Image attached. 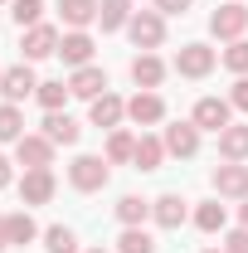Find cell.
I'll list each match as a JSON object with an SVG mask.
<instances>
[{"instance_id": "obj_18", "label": "cell", "mask_w": 248, "mask_h": 253, "mask_svg": "<svg viewBox=\"0 0 248 253\" xmlns=\"http://www.w3.org/2000/svg\"><path fill=\"white\" fill-rule=\"evenodd\" d=\"M44 136L54 146H78L83 141V122L68 117V112H44Z\"/></svg>"}, {"instance_id": "obj_42", "label": "cell", "mask_w": 248, "mask_h": 253, "mask_svg": "<svg viewBox=\"0 0 248 253\" xmlns=\"http://www.w3.org/2000/svg\"><path fill=\"white\" fill-rule=\"evenodd\" d=\"M0 73H5V68H0Z\"/></svg>"}, {"instance_id": "obj_6", "label": "cell", "mask_w": 248, "mask_h": 253, "mask_svg": "<svg viewBox=\"0 0 248 253\" xmlns=\"http://www.w3.org/2000/svg\"><path fill=\"white\" fill-rule=\"evenodd\" d=\"M54 141L44 136V131H25L20 141H15V166H25V170H54Z\"/></svg>"}, {"instance_id": "obj_25", "label": "cell", "mask_w": 248, "mask_h": 253, "mask_svg": "<svg viewBox=\"0 0 248 253\" xmlns=\"http://www.w3.org/2000/svg\"><path fill=\"white\" fill-rule=\"evenodd\" d=\"M39 239H44V229L34 224V214L30 210H15V214H10V249H30Z\"/></svg>"}, {"instance_id": "obj_24", "label": "cell", "mask_w": 248, "mask_h": 253, "mask_svg": "<svg viewBox=\"0 0 248 253\" xmlns=\"http://www.w3.org/2000/svg\"><path fill=\"white\" fill-rule=\"evenodd\" d=\"M219 156L224 161H248V122H229L219 131Z\"/></svg>"}, {"instance_id": "obj_1", "label": "cell", "mask_w": 248, "mask_h": 253, "mask_svg": "<svg viewBox=\"0 0 248 253\" xmlns=\"http://www.w3.org/2000/svg\"><path fill=\"white\" fill-rule=\"evenodd\" d=\"M107 180H112V161L107 156H73L68 161V185L78 190V195H97V190H107Z\"/></svg>"}, {"instance_id": "obj_19", "label": "cell", "mask_w": 248, "mask_h": 253, "mask_svg": "<svg viewBox=\"0 0 248 253\" xmlns=\"http://www.w3.org/2000/svg\"><path fill=\"white\" fill-rule=\"evenodd\" d=\"M190 224H195L200 234H224V229H229V210L219 205V195H214V200H200L195 214H190Z\"/></svg>"}, {"instance_id": "obj_31", "label": "cell", "mask_w": 248, "mask_h": 253, "mask_svg": "<svg viewBox=\"0 0 248 253\" xmlns=\"http://www.w3.org/2000/svg\"><path fill=\"white\" fill-rule=\"evenodd\" d=\"M10 20H15L20 30L44 25V0H10Z\"/></svg>"}, {"instance_id": "obj_9", "label": "cell", "mask_w": 248, "mask_h": 253, "mask_svg": "<svg viewBox=\"0 0 248 253\" xmlns=\"http://www.w3.org/2000/svg\"><path fill=\"white\" fill-rule=\"evenodd\" d=\"M126 122L131 126H161L165 122V97L156 93V88H136V93L126 97Z\"/></svg>"}, {"instance_id": "obj_32", "label": "cell", "mask_w": 248, "mask_h": 253, "mask_svg": "<svg viewBox=\"0 0 248 253\" xmlns=\"http://www.w3.org/2000/svg\"><path fill=\"white\" fill-rule=\"evenodd\" d=\"M117 253H156V239L146 234V224H141V229H122Z\"/></svg>"}, {"instance_id": "obj_40", "label": "cell", "mask_w": 248, "mask_h": 253, "mask_svg": "<svg viewBox=\"0 0 248 253\" xmlns=\"http://www.w3.org/2000/svg\"><path fill=\"white\" fill-rule=\"evenodd\" d=\"M83 253H107V249H83Z\"/></svg>"}, {"instance_id": "obj_34", "label": "cell", "mask_w": 248, "mask_h": 253, "mask_svg": "<svg viewBox=\"0 0 248 253\" xmlns=\"http://www.w3.org/2000/svg\"><path fill=\"white\" fill-rule=\"evenodd\" d=\"M229 102H234V112H248V78H234V88H229Z\"/></svg>"}, {"instance_id": "obj_36", "label": "cell", "mask_w": 248, "mask_h": 253, "mask_svg": "<svg viewBox=\"0 0 248 253\" xmlns=\"http://www.w3.org/2000/svg\"><path fill=\"white\" fill-rule=\"evenodd\" d=\"M10 185H15V161L0 151V190H10Z\"/></svg>"}, {"instance_id": "obj_2", "label": "cell", "mask_w": 248, "mask_h": 253, "mask_svg": "<svg viewBox=\"0 0 248 253\" xmlns=\"http://www.w3.org/2000/svg\"><path fill=\"white\" fill-rule=\"evenodd\" d=\"M126 39H131L141 54H156V49L165 44V15H161L156 5L151 10H136V15L126 20Z\"/></svg>"}, {"instance_id": "obj_22", "label": "cell", "mask_w": 248, "mask_h": 253, "mask_svg": "<svg viewBox=\"0 0 248 253\" xmlns=\"http://www.w3.org/2000/svg\"><path fill=\"white\" fill-rule=\"evenodd\" d=\"M131 166H136V170H161V166H165V141H161L156 131H141V136H136Z\"/></svg>"}, {"instance_id": "obj_21", "label": "cell", "mask_w": 248, "mask_h": 253, "mask_svg": "<svg viewBox=\"0 0 248 253\" xmlns=\"http://www.w3.org/2000/svg\"><path fill=\"white\" fill-rule=\"evenodd\" d=\"M131 15H136V0H97V25H102V34L126 30Z\"/></svg>"}, {"instance_id": "obj_33", "label": "cell", "mask_w": 248, "mask_h": 253, "mask_svg": "<svg viewBox=\"0 0 248 253\" xmlns=\"http://www.w3.org/2000/svg\"><path fill=\"white\" fill-rule=\"evenodd\" d=\"M219 249H224V253H248V229H244V224H239V229H229Z\"/></svg>"}, {"instance_id": "obj_8", "label": "cell", "mask_w": 248, "mask_h": 253, "mask_svg": "<svg viewBox=\"0 0 248 253\" xmlns=\"http://www.w3.org/2000/svg\"><path fill=\"white\" fill-rule=\"evenodd\" d=\"M200 136H205V131H200V126L190 122H170V126H161V141H165V156H175V161H195L200 156Z\"/></svg>"}, {"instance_id": "obj_16", "label": "cell", "mask_w": 248, "mask_h": 253, "mask_svg": "<svg viewBox=\"0 0 248 253\" xmlns=\"http://www.w3.org/2000/svg\"><path fill=\"white\" fill-rule=\"evenodd\" d=\"M68 93L83 97V102L102 97V93H107V68H97V63H88V68H73V73H68Z\"/></svg>"}, {"instance_id": "obj_37", "label": "cell", "mask_w": 248, "mask_h": 253, "mask_svg": "<svg viewBox=\"0 0 248 253\" xmlns=\"http://www.w3.org/2000/svg\"><path fill=\"white\" fill-rule=\"evenodd\" d=\"M10 249V214H0V253Z\"/></svg>"}, {"instance_id": "obj_3", "label": "cell", "mask_w": 248, "mask_h": 253, "mask_svg": "<svg viewBox=\"0 0 248 253\" xmlns=\"http://www.w3.org/2000/svg\"><path fill=\"white\" fill-rule=\"evenodd\" d=\"M59 44H63V30L59 25H34V30H20V54L25 63H39V59H59Z\"/></svg>"}, {"instance_id": "obj_15", "label": "cell", "mask_w": 248, "mask_h": 253, "mask_svg": "<svg viewBox=\"0 0 248 253\" xmlns=\"http://www.w3.org/2000/svg\"><path fill=\"white\" fill-rule=\"evenodd\" d=\"M97 54V39L88 30H63V44H59V59L68 63V68H88Z\"/></svg>"}, {"instance_id": "obj_7", "label": "cell", "mask_w": 248, "mask_h": 253, "mask_svg": "<svg viewBox=\"0 0 248 253\" xmlns=\"http://www.w3.org/2000/svg\"><path fill=\"white\" fill-rule=\"evenodd\" d=\"M39 93V73H34V63H10L5 73H0V102H25V97Z\"/></svg>"}, {"instance_id": "obj_28", "label": "cell", "mask_w": 248, "mask_h": 253, "mask_svg": "<svg viewBox=\"0 0 248 253\" xmlns=\"http://www.w3.org/2000/svg\"><path fill=\"white\" fill-rule=\"evenodd\" d=\"M25 136V112L20 102H0V146H15Z\"/></svg>"}, {"instance_id": "obj_39", "label": "cell", "mask_w": 248, "mask_h": 253, "mask_svg": "<svg viewBox=\"0 0 248 253\" xmlns=\"http://www.w3.org/2000/svg\"><path fill=\"white\" fill-rule=\"evenodd\" d=\"M200 253H224V249H200Z\"/></svg>"}, {"instance_id": "obj_20", "label": "cell", "mask_w": 248, "mask_h": 253, "mask_svg": "<svg viewBox=\"0 0 248 253\" xmlns=\"http://www.w3.org/2000/svg\"><path fill=\"white\" fill-rule=\"evenodd\" d=\"M54 10H59L63 30H88V25H97V0H59Z\"/></svg>"}, {"instance_id": "obj_13", "label": "cell", "mask_w": 248, "mask_h": 253, "mask_svg": "<svg viewBox=\"0 0 248 253\" xmlns=\"http://www.w3.org/2000/svg\"><path fill=\"white\" fill-rule=\"evenodd\" d=\"M190 200L185 195H175V190H165V195H156L151 200V219H156V229H180V224H190Z\"/></svg>"}, {"instance_id": "obj_35", "label": "cell", "mask_w": 248, "mask_h": 253, "mask_svg": "<svg viewBox=\"0 0 248 253\" xmlns=\"http://www.w3.org/2000/svg\"><path fill=\"white\" fill-rule=\"evenodd\" d=\"M190 5H195V0H156V10H161L165 20H170V15H185Z\"/></svg>"}, {"instance_id": "obj_5", "label": "cell", "mask_w": 248, "mask_h": 253, "mask_svg": "<svg viewBox=\"0 0 248 253\" xmlns=\"http://www.w3.org/2000/svg\"><path fill=\"white\" fill-rule=\"evenodd\" d=\"M170 68H175L180 78H209L219 68V49L200 44V39H195V44H180V54L170 59Z\"/></svg>"}, {"instance_id": "obj_30", "label": "cell", "mask_w": 248, "mask_h": 253, "mask_svg": "<svg viewBox=\"0 0 248 253\" xmlns=\"http://www.w3.org/2000/svg\"><path fill=\"white\" fill-rule=\"evenodd\" d=\"M219 63H224L234 78H248V39H234V44H224V49H219Z\"/></svg>"}, {"instance_id": "obj_38", "label": "cell", "mask_w": 248, "mask_h": 253, "mask_svg": "<svg viewBox=\"0 0 248 253\" xmlns=\"http://www.w3.org/2000/svg\"><path fill=\"white\" fill-rule=\"evenodd\" d=\"M239 224L248 229V200H239Z\"/></svg>"}, {"instance_id": "obj_17", "label": "cell", "mask_w": 248, "mask_h": 253, "mask_svg": "<svg viewBox=\"0 0 248 253\" xmlns=\"http://www.w3.org/2000/svg\"><path fill=\"white\" fill-rule=\"evenodd\" d=\"M126 73H131V83H136V88H161V83H165V73H170V63L161 59V54H136Z\"/></svg>"}, {"instance_id": "obj_41", "label": "cell", "mask_w": 248, "mask_h": 253, "mask_svg": "<svg viewBox=\"0 0 248 253\" xmlns=\"http://www.w3.org/2000/svg\"><path fill=\"white\" fill-rule=\"evenodd\" d=\"M5 5H10V0H0V10H5Z\"/></svg>"}, {"instance_id": "obj_14", "label": "cell", "mask_w": 248, "mask_h": 253, "mask_svg": "<svg viewBox=\"0 0 248 253\" xmlns=\"http://www.w3.org/2000/svg\"><path fill=\"white\" fill-rule=\"evenodd\" d=\"M59 195V180H54V170H25L20 175V205L34 210V205H49Z\"/></svg>"}, {"instance_id": "obj_12", "label": "cell", "mask_w": 248, "mask_h": 253, "mask_svg": "<svg viewBox=\"0 0 248 253\" xmlns=\"http://www.w3.org/2000/svg\"><path fill=\"white\" fill-rule=\"evenodd\" d=\"M190 122L200 126V131H224V126L234 122V102H229V97H200V102H195V112H190Z\"/></svg>"}, {"instance_id": "obj_10", "label": "cell", "mask_w": 248, "mask_h": 253, "mask_svg": "<svg viewBox=\"0 0 248 253\" xmlns=\"http://www.w3.org/2000/svg\"><path fill=\"white\" fill-rule=\"evenodd\" d=\"M122 122H126V97H122V93H112V88H107L102 97L88 102V126H97V131H117Z\"/></svg>"}, {"instance_id": "obj_23", "label": "cell", "mask_w": 248, "mask_h": 253, "mask_svg": "<svg viewBox=\"0 0 248 253\" xmlns=\"http://www.w3.org/2000/svg\"><path fill=\"white\" fill-rule=\"evenodd\" d=\"M112 214L122 229H141V224L151 219V200H141V195H122L117 205H112Z\"/></svg>"}, {"instance_id": "obj_26", "label": "cell", "mask_w": 248, "mask_h": 253, "mask_svg": "<svg viewBox=\"0 0 248 253\" xmlns=\"http://www.w3.org/2000/svg\"><path fill=\"white\" fill-rule=\"evenodd\" d=\"M102 156L112 161V166H131V156H136V131H126V126L107 131V146H102Z\"/></svg>"}, {"instance_id": "obj_29", "label": "cell", "mask_w": 248, "mask_h": 253, "mask_svg": "<svg viewBox=\"0 0 248 253\" xmlns=\"http://www.w3.org/2000/svg\"><path fill=\"white\" fill-rule=\"evenodd\" d=\"M44 253H83V244L68 224H49L44 229Z\"/></svg>"}, {"instance_id": "obj_27", "label": "cell", "mask_w": 248, "mask_h": 253, "mask_svg": "<svg viewBox=\"0 0 248 253\" xmlns=\"http://www.w3.org/2000/svg\"><path fill=\"white\" fill-rule=\"evenodd\" d=\"M68 78H39V93H34V102L44 107V112H63V102H68Z\"/></svg>"}, {"instance_id": "obj_11", "label": "cell", "mask_w": 248, "mask_h": 253, "mask_svg": "<svg viewBox=\"0 0 248 253\" xmlns=\"http://www.w3.org/2000/svg\"><path fill=\"white\" fill-rule=\"evenodd\" d=\"M209 185H214L219 200H248V166L244 161H224V166H214Z\"/></svg>"}, {"instance_id": "obj_4", "label": "cell", "mask_w": 248, "mask_h": 253, "mask_svg": "<svg viewBox=\"0 0 248 253\" xmlns=\"http://www.w3.org/2000/svg\"><path fill=\"white\" fill-rule=\"evenodd\" d=\"M209 34H214L219 44L244 39V34H248V5H244V0H224L214 15H209Z\"/></svg>"}]
</instances>
